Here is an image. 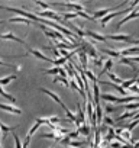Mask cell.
I'll list each match as a JSON object with an SVG mask.
<instances>
[{
	"label": "cell",
	"mask_w": 139,
	"mask_h": 148,
	"mask_svg": "<svg viewBox=\"0 0 139 148\" xmlns=\"http://www.w3.org/2000/svg\"><path fill=\"white\" fill-rule=\"evenodd\" d=\"M103 100H106V102H112V103H122V105H125V103H129V102H132V100H138L139 97L138 96H127V97H116L114 95H110V93H103L102 96H100Z\"/></svg>",
	"instance_id": "cell-1"
},
{
	"label": "cell",
	"mask_w": 139,
	"mask_h": 148,
	"mask_svg": "<svg viewBox=\"0 0 139 148\" xmlns=\"http://www.w3.org/2000/svg\"><path fill=\"white\" fill-rule=\"evenodd\" d=\"M123 5H127V0H125V2H122L120 5H116V6H113V8H107V9H102V10H96L94 13H93V16H94V19H102V18H104V16H107L109 13H112L114 9H119V8H122Z\"/></svg>",
	"instance_id": "cell-2"
},
{
	"label": "cell",
	"mask_w": 139,
	"mask_h": 148,
	"mask_svg": "<svg viewBox=\"0 0 139 148\" xmlns=\"http://www.w3.org/2000/svg\"><path fill=\"white\" fill-rule=\"evenodd\" d=\"M36 15H39V16H45V19H49V21H55V22H61V23H62V18H61V15H57V13L52 12L51 9H48V10H42V12H38Z\"/></svg>",
	"instance_id": "cell-3"
},
{
	"label": "cell",
	"mask_w": 139,
	"mask_h": 148,
	"mask_svg": "<svg viewBox=\"0 0 139 148\" xmlns=\"http://www.w3.org/2000/svg\"><path fill=\"white\" fill-rule=\"evenodd\" d=\"M80 47L83 48V51H86V54H87L89 57H91L93 60H94V58H97V52H96V47H94L93 44H90V42H86V41H83Z\"/></svg>",
	"instance_id": "cell-4"
},
{
	"label": "cell",
	"mask_w": 139,
	"mask_h": 148,
	"mask_svg": "<svg viewBox=\"0 0 139 148\" xmlns=\"http://www.w3.org/2000/svg\"><path fill=\"white\" fill-rule=\"evenodd\" d=\"M0 39H7V41H16V42H19V44H22L23 47H26L28 48V44L22 39V38H19V36H16V35H13L12 32H6V34H0Z\"/></svg>",
	"instance_id": "cell-5"
},
{
	"label": "cell",
	"mask_w": 139,
	"mask_h": 148,
	"mask_svg": "<svg viewBox=\"0 0 139 148\" xmlns=\"http://www.w3.org/2000/svg\"><path fill=\"white\" fill-rule=\"evenodd\" d=\"M77 119H76V126L77 128H80L83 123H86V115H84V110H83V108H81V105H78V109H77Z\"/></svg>",
	"instance_id": "cell-6"
},
{
	"label": "cell",
	"mask_w": 139,
	"mask_h": 148,
	"mask_svg": "<svg viewBox=\"0 0 139 148\" xmlns=\"http://www.w3.org/2000/svg\"><path fill=\"white\" fill-rule=\"evenodd\" d=\"M28 52H29L31 55H35L36 58H39V60H42V61H46V62H52V61H54L52 58H48L46 55H44L39 49H32V48L28 47Z\"/></svg>",
	"instance_id": "cell-7"
},
{
	"label": "cell",
	"mask_w": 139,
	"mask_h": 148,
	"mask_svg": "<svg viewBox=\"0 0 139 148\" xmlns=\"http://www.w3.org/2000/svg\"><path fill=\"white\" fill-rule=\"evenodd\" d=\"M136 18H139V10H135V9H133V10H132V12H130V13H129V15L125 18V19H122V21H120V22L116 25V28L119 29L122 25H125L126 22H129V21H132V19H136Z\"/></svg>",
	"instance_id": "cell-8"
},
{
	"label": "cell",
	"mask_w": 139,
	"mask_h": 148,
	"mask_svg": "<svg viewBox=\"0 0 139 148\" xmlns=\"http://www.w3.org/2000/svg\"><path fill=\"white\" fill-rule=\"evenodd\" d=\"M120 54L123 57H132V55H139V45L132 47V48H125L120 51Z\"/></svg>",
	"instance_id": "cell-9"
},
{
	"label": "cell",
	"mask_w": 139,
	"mask_h": 148,
	"mask_svg": "<svg viewBox=\"0 0 139 148\" xmlns=\"http://www.w3.org/2000/svg\"><path fill=\"white\" fill-rule=\"evenodd\" d=\"M0 109H3L5 112H9V113H15V115H20L22 110L15 108V106H10V105H5V103H0Z\"/></svg>",
	"instance_id": "cell-10"
},
{
	"label": "cell",
	"mask_w": 139,
	"mask_h": 148,
	"mask_svg": "<svg viewBox=\"0 0 139 148\" xmlns=\"http://www.w3.org/2000/svg\"><path fill=\"white\" fill-rule=\"evenodd\" d=\"M61 6H67L71 12H84L83 5H77V3H59Z\"/></svg>",
	"instance_id": "cell-11"
},
{
	"label": "cell",
	"mask_w": 139,
	"mask_h": 148,
	"mask_svg": "<svg viewBox=\"0 0 139 148\" xmlns=\"http://www.w3.org/2000/svg\"><path fill=\"white\" fill-rule=\"evenodd\" d=\"M86 35L96 39V41H99V42H106V39H107V36H103V35H100L97 32H93V31H86Z\"/></svg>",
	"instance_id": "cell-12"
},
{
	"label": "cell",
	"mask_w": 139,
	"mask_h": 148,
	"mask_svg": "<svg viewBox=\"0 0 139 148\" xmlns=\"http://www.w3.org/2000/svg\"><path fill=\"white\" fill-rule=\"evenodd\" d=\"M107 39H114V41H123V42H130L132 36L130 35H109Z\"/></svg>",
	"instance_id": "cell-13"
},
{
	"label": "cell",
	"mask_w": 139,
	"mask_h": 148,
	"mask_svg": "<svg viewBox=\"0 0 139 148\" xmlns=\"http://www.w3.org/2000/svg\"><path fill=\"white\" fill-rule=\"evenodd\" d=\"M9 22H10V23H23V25H31V23H32L31 19L23 18V16H22V18H10Z\"/></svg>",
	"instance_id": "cell-14"
},
{
	"label": "cell",
	"mask_w": 139,
	"mask_h": 148,
	"mask_svg": "<svg viewBox=\"0 0 139 148\" xmlns=\"http://www.w3.org/2000/svg\"><path fill=\"white\" fill-rule=\"evenodd\" d=\"M41 138H51V139H54V141H57V142H61V135L59 134H57V131H54V132H49V134H42L41 135Z\"/></svg>",
	"instance_id": "cell-15"
},
{
	"label": "cell",
	"mask_w": 139,
	"mask_h": 148,
	"mask_svg": "<svg viewBox=\"0 0 139 148\" xmlns=\"http://www.w3.org/2000/svg\"><path fill=\"white\" fill-rule=\"evenodd\" d=\"M102 52H103V54H107L110 58H120V57H122L120 51H112V49H109V48H103Z\"/></svg>",
	"instance_id": "cell-16"
},
{
	"label": "cell",
	"mask_w": 139,
	"mask_h": 148,
	"mask_svg": "<svg viewBox=\"0 0 139 148\" xmlns=\"http://www.w3.org/2000/svg\"><path fill=\"white\" fill-rule=\"evenodd\" d=\"M93 92H94V106L96 105H100V89L96 83H93Z\"/></svg>",
	"instance_id": "cell-17"
},
{
	"label": "cell",
	"mask_w": 139,
	"mask_h": 148,
	"mask_svg": "<svg viewBox=\"0 0 139 148\" xmlns=\"http://www.w3.org/2000/svg\"><path fill=\"white\" fill-rule=\"evenodd\" d=\"M16 79H18L16 74H10L7 77H3V79H0V86H7L12 80H16Z\"/></svg>",
	"instance_id": "cell-18"
},
{
	"label": "cell",
	"mask_w": 139,
	"mask_h": 148,
	"mask_svg": "<svg viewBox=\"0 0 139 148\" xmlns=\"http://www.w3.org/2000/svg\"><path fill=\"white\" fill-rule=\"evenodd\" d=\"M112 67H113V60H112V58L106 60V61H104V67H103V70L100 71V76H102V74H104V73H109Z\"/></svg>",
	"instance_id": "cell-19"
},
{
	"label": "cell",
	"mask_w": 139,
	"mask_h": 148,
	"mask_svg": "<svg viewBox=\"0 0 139 148\" xmlns=\"http://www.w3.org/2000/svg\"><path fill=\"white\" fill-rule=\"evenodd\" d=\"M119 64H125V65H129L130 68H133V70H136V67H135V64H133V62H132V61L129 60V57H123V55H122V57L119 58Z\"/></svg>",
	"instance_id": "cell-20"
},
{
	"label": "cell",
	"mask_w": 139,
	"mask_h": 148,
	"mask_svg": "<svg viewBox=\"0 0 139 148\" xmlns=\"http://www.w3.org/2000/svg\"><path fill=\"white\" fill-rule=\"evenodd\" d=\"M78 129V132L80 134H83V135H86V136H89L90 134H91V129H90V126L87 125V123H83L80 128H77Z\"/></svg>",
	"instance_id": "cell-21"
},
{
	"label": "cell",
	"mask_w": 139,
	"mask_h": 148,
	"mask_svg": "<svg viewBox=\"0 0 139 148\" xmlns=\"http://www.w3.org/2000/svg\"><path fill=\"white\" fill-rule=\"evenodd\" d=\"M77 16H78V13H77V12H71V10H70V12H65V13H62V15H61V18H62L64 21L74 19V18H77Z\"/></svg>",
	"instance_id": "cell-22"
},
{
	"label": "cell",
	"mask_w": 139,
	"mask_h": 148,
	"mask_svg": "<svg viewBox=\"0 0 139 148\" xmlns=\"http://www.w3.org/2000/svg\"><path fill=\"white\" fill-rule=\"evenodd\" d=\"M0 96H3L5 99H7V100H9V102H12V103H15V102H16V97H13L12 95L6 93V92L3 90V87H2V86H0Z\"/></svg>",
	"instance_id": "cell-23"
},
{
	"label": "cell",
	"mask_w": 139,
	"mask_h": 148,
	"mask_svg": "<svg viewBox=\"0 0 139 148\" xmlns=\"http://www.w3.org/2000/svg\"><path fill=\"white\" fill-rule=\"evenodd\" d=\"M54 83H62L65 87H71V83H70L65 77H61V76H58V77H55L54 79Z\"/></svg>",
	"instance_id": "cell-24"
},
{
	"label": "cell",
	"mask_w": 139,
	"mask_h": 148,
	"mask_svg": "<svg viewBox=\"0 0 139 148\" xmlns=\"http://www.w3.org/2000/svg\"><path fill=\"white\" fill-rule=\"evenodd\" d=\"M136 82H138V77H133V79H130V80H125L120 86H122L123 89H129V87H130V86H133Z\"/></svg>",
	"instance_id": "cell-25"
},
{
	"label": "cell",
	"mask_w": 139,
	"mask_h": 148,
	"mask_svg": "<svg viewBox=\"0 0 139 148\" xmlns=\"http://www.w3.org/2000/svg\"><path fill=\"white\" fill-rule=\"evenodd\" d=\"M96 115H97V123L100 125L103 121V109L100 105H96Z\"/></svg>",
	"instance_id": "cell-26"
},
{
	"label": "cell",
	"mask_w": 139,
	"mask_h": 148,
	"mask_svg": "<svg viewBox=\"0 0 139 148\" xmlns=\"http://www.w3.org/2000/svg\"><path fill=\"white\" fill-rule=\"evenodd\" d=\"M106 74H107V76H109V79H110V80H112L113 83H116V84H122V83L125 82V80L119 79L117 76H114V74H113V73H110V71H109V73H106Z\"/></svg>",
	"instance_id": "cell-27"
},
{
	"label": "cell",
	"mask_w": 139,
	"mask_h": 148,
	"mask_svg": "<svg viewBox=\"0 0 139 148\" xmlns=\"http://www.w3.org/2000/svg\"><path fill=\"white\" fill-rule=\"evenodd\" d=\"M135 115H136L135 112H125V113H123V115H120L116 121H117V122H120V121H123V119H129V118H132V119H133V118H135Z\"/></svg>",
	"instance_id": "cell-28"
},
{
	"label": "cell",
	"mask_w": 139,
	"mask_h": 148,
	"mask_svg": "<svg viewBox=\"0 0 139 148\" xmlns=\"http://www.w3.org/2000/svg\"><path fill=\"white\" fill-rule=\"evenodd\" d=\"M0 129H2L3 135H6L7 132H13V131L16 129V126H7V125H5V123H0Z\"/></svg>",
	"instance_id": "cell-29"
},
{
	"label": "cell",
	"mask_w": 139,
	"mask_h": 148,
	"mask_svg": "<svg viewBox=\"0 0 139 148\" xmlns=\"http://www.w3.org/2000/svg\"><path fill=\"white\" fill-rule=\"evenodd\" d=\"M84 73H86V76H87V79H90L93 83H99V80H97V77L94 76V74L90 71V70H84Z\"/></svg>",
	"instance_id": "cell-30"
},
{
	"label": "cell",
	"mask_w": 139,
	"mask_h": 148,
	"mask_svg": "<svg viewBox=\"0 0 139 148\" xmlns=\"http://www.w3.org/2000/svg\"><path fill=\"white\" fill-rule=\"evenodd\" d=\"M67 60H68L67 57H59V58L54 60V61H52V64H54L55 67H59V65H62V64H64V62H65Z\"/></svg>",
	"instance_id": "cell-31"
},
{
	"label": "cell",
	"mask_w": 139,
	"mask_h": 148,
	"mask_svg": "<svg viewBox=\"0 0 139 148\" xmlns=\"http://www.w3.org/2000/svg\"><path fill=\"white\" fill-rule=\"evenodd\" d=\"M45 74H58L59 73V67H54V68H48V70H44Z\"/></svg>",
	"instance_id": "cell-32"
},
{
	"label": "cell",
	"mask_w": 139,
	"mask_h": 148,
	"mask_svg": "<svg viewBox=\"0 0 139 148\" xmlns=\"http://www.w3.org/2000/svg\"><path fill=\"white\" fill-rule=\"evenodd\" d=\"M103 121H104V123H106L107 126H112V128H113V126H116V122H114L112 118H109V116H106Z\"/></svg>",
	"instance_id": "cell-33"
},
{
	"label": "cell",
	"mask_w": 139,
	"mask_h": 148,
	"mask_svg": "<svg viewBox=\"0 0 139 148\" xmlns=\"http://www.w3.org/2000/svg\"><path fill=\"white\" fill-rule=\"evenodd\" d=\"M39 126H41V123H38V122H36V123H35V125H33V126H32V128L29 129L28 135H29V136H32V135H33V134H35V132L38 131V129H39Z\"/></svg>",
	"instance_id": "cell-34"
},
{
	"label": "cell",
	"mask_w": 139,
	"mask_h": 148,
	"mask_svg": "<svg viewBox=\"0 0 139 148\" xmlns=\"http://www.w3.org/2000/svg\"><path fill=\"white\" fill-rule=\"evenodd\" d=\"M36 122H38V123H41V125H46V126H49V125H51V121H49V118H48V119L38 118V119H36Z\"/></svg>",
	"instance_id": "cell-35"
},
{
	"label": "cell",
	"mask_w": 139,
	"mask_h": 148,
	"mask_svg": "<svg viewBox=\"0 0 139 148\" xmlns=\"http://www.w3.org/2000/svg\"><path fill=\"white\" fill-rule=\"evenodd\" d=\"M83 144H87L86 141H70V145H71V147H74V148H78V147H81Z\"/></svg>",
	"instance_id": "cell-36"
},
{
	"label": "cell",
	"mask_w": 139,
	"mask_h": 148,
	"mask_svg": "<svg viewBox=\"0 0 139 148\" xmlns=\"http://www.w3.org/2000/svg\"><path fill=\"white\" fill-rule=\"evenodd\" d=\"M13 139H15V145H16V148H23V147H22V142H20V139H19V136H18L16 134H13Z\"/></svg>",
	"instance_id": "cell-37"
},
{
	"label": "cell",
	"mask_w": 139,
	"mask_h": 148,
	"mask_svg": "<svg viewBox=\"0 0 139 148\" xmlns=\"http://www.w3.org/2000/svg\"><path fill=\"white\" fill-rule=\"evenodd\" d=\"M0 65H3V67H9V68H15V70H19V67H15L12 64H7V62H3L2 60H0Z\"/></svg>",
	"instance_id": "cell-38"
},
{
	"label": "cell",
	"mask_w": 139,
	"mask_h": 148,
	"mask_svg": "<svg viewBox=\"0 0 139 148\" xmlns=\"http://www.w3.org/2000/svg\"><path fill=\"white\" fill-rule=\"evenodd\" d=\"M78 135H80L78 129H77V131H74V132H70V134H68V136H70V138H78Z\"/></svg>",
	"instance_id": "cell-39"
},
{
	"label": "cell",
	"mask_w": 139,
	"mask_h": 148,
	"mask_svg": "<svg viewBox=\"0 0 139 148\" xmlns=\"http://www.w3.org/2000/svg\"><path fill=\"white\" fill-rule=\"evenodd\" d=\"M103 62H104L103 60H100V58H94V64H96L97 67H102V65H103Z\"/></svg>",
	"instance_id": "cell-40"
},
{
	"label": "cell",
	"mask_w": 139,
	"mask_h": 148,
	"mask_svg": "<svg viewBox=\"0 0 139 148\" xmlns=\"http://www.w3.org/2000/svg\"><path fill=\"white\" fill-rule=\"evenodd\" d=\"M104 110H106V113H112V112L114 110V108L110 106V105H107V106H104Z\"/></svg>",
	"instance_id": "cell-41"
},
{
	"label": "cell",
	"mask_w": 139,
	"mask_h": 148,
	"mask_svg": "<svg viewBox=\"0 0 139 148\" xmlns=\"http://www.w3.org/2000/svg\"><path fill=\"white\" fill-rule=\"evenodd\" d=\"M122 135L125 136V139H130V131H127V129H126V131H123V132H122Z\"/></svg>",
	"instance_id": "cell-42"
},
{
	"label": "cell",
	"mask_w": 139,
	"mask_h": 148,
	"mask_svg": "<svg viewBox=\"0 0 139 148\" xmlns=\"http://www.w3.org/2000/svg\"><path fill=\"white\" fill-rule=\"evenodd\" d=\"M109 145H110L112 148H122V147H123V145H120L119 142H112V144H109Z\"/></svg>",
	"instance_id": "cell-43"
},
{
	"label": "cell",
	"mask_w": 139,
	"mask_h": 148,
	"mask_svg": "<svg viewBox=\"0 0 139 148\" xmlns=\"http://www.w3.org/2000/svg\"><path fill=\"white\" fill-rule=\"evenodd\" d=\"M123 131H125L123 128H117V129H116L114 132H116V135H122V132H123Z\"/></svg>",
	"instance_id": "cell-44"
},
{
	"label": "cell",
	"mask_w": 139,
	"mask_h": 148,
	"mask_svg": "<svg viewBox=\"0 0 139 148\" xmlns=\"http://www.w3.org/2000/svg\"><path fill=\"white\" fill-rule=\"evenodd\" d=\"M130 42H133V44H135V45H139V39H138V41H133V39H132V41H130Z\"/></svg>",
	"instance_id": "cell-45"
},
{
	"label": "cell",
	"mask_w": 139,
	"mask_h": 148,
	"mask_svg": "<svg viewBox=\"0 0 139 148\" xmlns=\"http://www.w3.org/2000/svg\"><path fill=\"white\" fill-rule=\"evenodd\" d=\"M136 84H139V77H138V82H136Z\"/></svg>",
	"instance_id": "cell-46"
},
{
	"label": "cell",
	"mask_w": 139,
	"mask_h": 148,
	"mask_svg": "<svg viewBox=\"0 0 139 148\" xmlns=\"http://www.w3.org/2000/svg\"><path fill=\"white\" fill-rule=\"evenodd\" d=\"M0 25H3V21H0Z\"/></svg>",
	"instance_id": "cell-47"
},
{
	"label": "cell",
	"mask_w": 139,
	"mask_h": 148,
	"mask_svg": "<svg viewBox=\"0 0 139 148\" xmlns=\"http://www.w3.org/2000/svg\"><path fill=\"white\" fill-rule=\"evenodd\" d=\"M0 9H5V8H3V6H0Z\"/></svg>",
	"instance_id": "cell-48"
}]
</instances>
